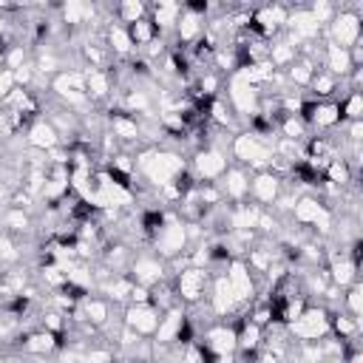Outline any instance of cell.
Here are the masks:
<instances>
[{
  "label": "cell",
  "mask_w": 363,
  "mask_h": 363,
  "mask_svg": "<svg viewBox=\"0 0 363 363\" xmlns=\"http://www.w3.org/2000/svg\"><path fill=\"white\" fill-rule=\"evenodd\" d=\"M326 40L332 45H340V48H352L354 43H360V17L349 9H340L335 11L332 23H329V34Z\"/></svg>",
  "instance_id": "obj_1"
},
{
  "label": "cell",
  "mask_w": 363,
  "mask_h": 363,
  "mask_svg": "<svg viewBox=\"0 0 363 363\" xmlns=\"http://www.w3.org/2000/svg\"><path fill=\"white\" fill-rule=\"evenodd\" d=\"M122 320L130 332H136L139 337L145 335H153L159 320H162V312L153 306V303H128L125 312H122Z\"/></svg>",
  "instance_id": "obj_2"
},
{
  "label": "cell",
  "mask_w": 363,
  "mask_h": 363,
  "mask_svg": "<svg viewBox=\"0 0 363 363\" xmlns=\"http://www.w3.org/2000/svg\"><path fill=\"white\" fill-rule=\"evenodd\" d=\"M281 193V179L272 176L269 170H258L252 179H250V201L258 204V207H269Z\"/></svg>",
  "instance_id": "obj_3"
}]
</instances>
